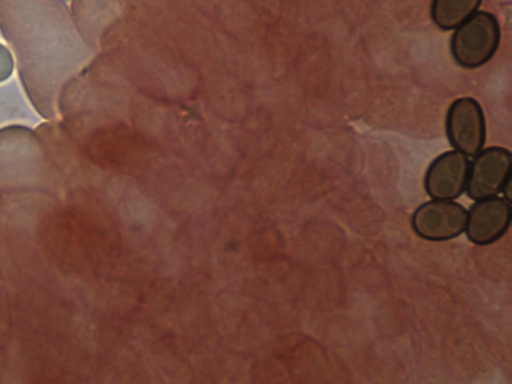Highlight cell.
Masks as SVG:
<instances>
[{
  "mask_svg": "<svg viewBox=\"0 0 512 384\" xmlns=\"http://www.w3.org/2000/svg\"><path fill=\"white\" fill-rule=\"evenodd\" d=\"M0 28L34 107L55 119L64 89L85 60L66 7L59 0H0Z\"/></svg>",
  "mask_w": 512,
  "mask_h": 384,
  "instance_id": "obj_1",
  "label": "cell"
},
{
  "mask_svg": "<svg viewBox=\"0 0 512 384\" xmlns=\"http://www.w3.org/2000/svg\"><path fill=\"white\" fill-rule=\"evenodd\" d=\"M499 42L500 28L496 17L487 11H477L454 29L450 52L459 66L475 69L494 56Z\"/></svg>",
  "mask_w": 512,
  "mask_h": 384,
  "instance_id": "obj_2",
  "label": "cell"
},
{
  "mask_svg": "<svg viewBox=\"0 0 512 384\" xmlns=\"http://www.w3.org/2000/svg\"><path fill=\"white\" fill-rule=\"evenodd\" d=\"M446 135L449 143L467 157L483 149L486 140L485 117L479 102L472 97L454 100L446 114Z\"/></svg>",
  "mask_w": 512,
  "mask_h": 384,
  "instance_id": "obj_3",
  "label": "cell"
},
{
  "mask_svg": "<svg viewBox=\"0 0 512 384\" xmlns=\"http://www.w3.org/2000/svg\"><path fill=\"white\" fill-rule=\"evenodd\" d=\"M470 163L465 192L472 200L497 196L511 179V153L500 146L480 150Z\"/></svg>",
  "mask_w": 512,
  "mask_h": 384,
  "instance_id": "obj_4",
  "label": "cell"
},
{
  "mask_svg": "<svg viewBox=\"0 0 512 384\" xmlns=\"http://www.w3.org/2000/svg\"><path fill=\"white\" fill-rule=\"evenodd\" d=\"M467 210L452 200H434L421 204L413 213L414 232L428 241H447L465 230Z\"/></svg>",
  "mask_w": 512,
  "mask_h": 384,
  "instance_id": "obj_5",
  "label": "cell"
},
{
  "mask_svg": "<svg viewBox=\"0 0 512 384\" xmlns=\"http://www.w3.org/2000/svg\"><path fill=\"white\" fill-rule=\"evenodd\" d=\"M470 161L457 150L436 157L424 176V187L431 199L454 200L465 192Z\"/></svg>",
  "mask_w": 512,
  "mask_h": 384,
  "instance_id": "obj_6",
  "label": "cell"
},
{
  "mask_svg": "<svg viewBox=\"0 0 512 384\" xmlns=\"http://www.w3.org/2000/svg\"><path fill=\"white\" fill-rule=\"evenodd\" d=\"M510 223V202L493 196L476 200L471 205L464 231L472 243L484 246L499 240L509 229Z\"/></svg>",
  "mask_w": 512,
  "mask_h": 384,
  "instance_id": "obj_7",
  "label": "cell"
},
{
  "mask_svg": "<svg viewBox=\"0 0 512 384\" xmlns=\"http://www.w3.org/2000/svg\"><path fill=\"white\" fill-rule=\"evenodd\" d=\"M482 0H433L431 19L441 30H454L477 12Z\"/></svg>",
  "mask_w": 512,
  "mask_h": 384,
  "instance_id": "obj_8",
  "label": "cell"
}]
</instances>
